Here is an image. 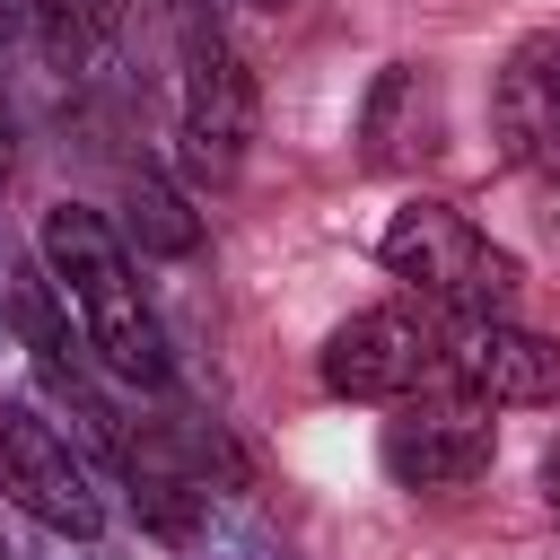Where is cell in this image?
Instances as JSON below:
<instances>
[{
	"label": "cell",
	"instance_id": "cell-1",
	"mask_svg": "<svg viewBox=\"0 0 560 560\" xmlns=\"http://www.w3.org/2000/svg\"><path fill=\"white\" fill-rule=\"evenodd\" d=\"M35 245H44L52 289L79 306L88 350H96L114 376L158 385V376H166V341H158V315H149V298H140V280H131V262H122L114 228H105L96 210H79V201H52V210H44V228H35Z\"/></svg>",
	"mask_w": 560,
	"mask_h": 560
},
{
	"label": "cell",
	"instance_id": "cell-2",
	"mask_svg": "<svg viewBox=\"0 0 560 560\" xmlns=\"http://www.w3.org/2000/svg\"><path fill=\"white\" fill-rule=\"evenodd\" d=\"M376 254H385V271L411 280L420 306H438L446 324H490V315H508V298H516V254H499L455 201H429V192L385 219Z\"/></svg>",
	"mask_w": 560,
	"mask_h": 560
},
{
	"label": "cell",
	"instance_id": "cell-3",
	"mask_svg": "<svg viewBox=\"0 0 560 560\" xmlns=\"http://www.w3.org/2000/svg\"><path fill=\"white\" fill-rule=\"evenodd\" d=\"M446 368V324L429 306H359L324 341V385L341 402H411Z\"/></svg>",
	"mask_w": 560,
	"mask_h": 560
},
{
	"label": "cell",
	"instance_id": "cell-4",
	"mask_svg": "<svg viewBox=\"0 0 560 560\" xmlns=\"http://www.w3.org/2000/svg\"><path fill=\"white\" fill-rule=\"evenodd\" d=\"M0 499L26 508L35 525L70 534V542H88V534L105 525V508H96V490H88L70 438H61L35 402H18V394H0Z\"/></svg>",
	"mask_w": 560,
	"mask_h": 560
},
{
	"label": "cell",
	"instance_id": "cell-5",
	"mask_svg": "<svg viewBox=\"0 0 560 560\" xmlns=\"http://www.w3.org/2000/svg\"><path fill=\"white\" fill-rule=\"evenodd\" d=\"M464 402L481 411H551L560 402V341L525 332L508 315L490 324H446V368H438Z\"/></svg>",
	"mask_w": 560,
	"mask_h": 560
},
{
	"label": "cell",
	"instance_id": "cell-6",
	"mask_svg": "<svg viewBox=\"0 0 560 560\" xmlns=\"http://www.w3.org/2000/svg\"><path fill=\"white\" fill-rule=\"evenodd\" d=\"M254 140V70L228 35H192L184 52V166L201 184H228Z\"/></svg>",
	"mask_w": 560,
	"mask_h": 560
},
{
	"label": "cell",
	"instance_id": "cell-7",
	"mask_svg": "<svg viewBox=\"0 0 560 560\" xmlns=\"http://www.w3.org/2000/svg\"><path fill=\"white\" fill-rule=\"evenodd\" d=\"M490 455H499V429H490V411L464 402L455 385H446L438 402H402V411L385 420V472H394L402 490H464V481L490 472Z\"/></svg>",
	"mask_w": 560,
	"mask_h": 560
},
{
	"label": "cell",
	"instance_id": "cell-8",
	"mask_svg": "<svg viewBox=\"0 0 560 560\" xmlns=\"http://www.w3.org/2000/svg\"><path fill=\"white\" fill-rule=\"evenodd\" d=\"M499 140L516 158H551L560 166V26L551 35H525L499 70Z\"/></svg>",
	"mask_w": 560,
	"mask_h": 560
},
{
	"label": "cell",
	"instance_id": "cell-9",
	"mask_svg": "<svg viewBox=\"0 0 560 560\" xmlns=\"http://www.w3.org/2000/svg\"><path fill=\"white\" fill-rule=\"evenodd\" d=\"M359 140H368V166H411L438 149V79L420 61H385L368 105H359Z\"/></svg>",
	"mask_w": 560,
	"mask_h": 560
},
{
	"label": "cell",
	"instance_id": "cell-10",
	"mask_svg": "<svg viewBox=\"0 0 560 560\" xmlns=\"http://www.w3.org/2000/svg\"><path fill=\"white\" fill-rule=\"evenodd\" d=\"M122 9L131 0H26V26H35V44H44L52 70H88L122 35Z\"/></svg>",
	"mask_w": 560,
	"mask_h": 560
},
{
	"label": "cell",
	"instance_id": "cell-11",
	"mask_svg": "<svg viewBox=\"0 0 560 560\" xmlns=\"http://www.w3.org/2000/svg\"><path fill=\"white\" fill-rule=\"evenodd\" d=\"M122 201H131V236H140L149 254H192V245H201V219L184 210V192H175L166 175H131Z\"/></svg>",
	"mask_w": 560,
	"mask_h": 560
},
{
	"label": "cell",
	"instance_id": "cell-12",
	"mask_svg": "<svg viewBox=\"0 0 560 560\" xmlns=\"http://www.w3.org/2000/svg\"><path fill=\"white\" fill-rule=\"evenodd\" d=\"M542 499H551V516H560V438H551V455H542Z\"/></svg>",
	"mask_w": 560,
	"mask_h": 560
},
{
	"label": "cell",
	"instance_id": "cell-13",
	"mask_svg": "<svg viewBox=\"0 0 560 560\" xmlns=\"http://www.w3.org/2000/svg\"><path fill=\"white\" fill-rule=\"evenodd\" d=\"M18 18H26V0H0V35H9V26H18Z\"/></svg>",
	"mask_w": 560,
	"mask_h": 560
},
{
	"label": "cell",
	"instance_id": "cell-14",
	"mask_svg": "<svg viewBox=\"0 0 560 560\" xmlns=\"http://www.w3.org/2000/svg\"><path fill=\"white\" fill-rule=\"evenodd\" d=\"M0 175H9V105H0Z\"/></svg>",
	"mask_w": 560,
	"mask_h": 560
},
{
	"label": "cell",
	"instance_id": "cell-15",
	"mask_svg": "<svg viewBox=\"0 0 560 560\" xmlns=\"http://www.w3.org/2000/svg\"><path fill=\"white\" fill-rule=\"evenodd\" d=\"M0 560H9V551H0Z\"/></svg>",
	"mask_w": 560,
	"mask_h": 560
}]
</instances>
